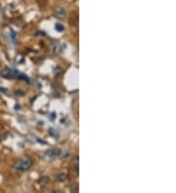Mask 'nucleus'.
<instances>
[{"label":"nucleus","instance_id":"f257e3e1","mask_svg":"<svg viewBox=\"0 0 176 193\" xmlns=\"http://www.w3.org/2000/svg\"><path fill=\"white\" fill-rule=\"evenodd\" d=\"M1 76L4 78H7V79L20 78V79H24V80L29 81V79L26 75L21 74L20 72H18V71L14 70V69H11V68H8V67H5L3 70L1 71Z\"/></svg>","mask_w":176,"mask_h":193},{"label":"nucleus","instance_id":"f03ea898","mask_svg":"<svg viewBox=\"0 0 176 193\" xmlns=\"http://www.w3.org/2000/svg\"><path fill=\"white\" fill-rule=\"evenodd\" d=\"M31 165H33V161L29 159V158H24V159L20 160L19 162L17 163L16 168L17 170H20V171H26V170H29V168L31 167Z\"/></svg>","mask_w":176,"mask_h":193},{"label":"nucleus","instance_id":"7ed1b4c3","mask_svg":"<svg viewBox=\"0 0 176 193\" xmlns=\"http://www.w3.org/2000/svg\"><path fill=\"white\" fill-rule=\"evenodd\" d=\"M46 154L48 155L49 157H53V158L59 157V156H61V154H62V150H61V148H59V147H52L47 151Z\"/></svg>","mask_w":176,"mask_h":193},{"label":"nucleus","instance_id":"20e7f679","mask_svg":"<svg viewBox=\"0 0 176 193\" xmlns=\"http://www.w3.org/2000/svg\"><path fill=\"white\" fill-rule=\"evenodd\" d=\"M54 16H55L57 19H64L66 18L67 16V12L66 10L63 8H57L54 10Z\"/></svg>","mask_w":176,"mask_h":193},{"label":"nucleus","instance_id":"39448f33","mask_svg":"<svg viewBox=\"0 0 176 193\" xmlns=\"http://www.w3.org/2000/svg\"><path fill=\"white\" fill-rule=\"evenodd\" d=\"M38 182H39V184H40L41 186H46V185L48 184L49 182H50V180H49V177H42L39 179Z\"/></svg>","mask_w":176,"mask_h":193},{"label":"nucleus","instance_id":"423d86ee","mask_svg":"<svg viewBox=\"0 0 176 193\" xmlns=\"http://www.w3.org/2000/svg\"><path fill=\"white\" fill-rule=\"evenodd\" d=\"M56 180H58V182H65V180H67V175H65V174H59V175H57Z\"/></svg>","mask_w":176,"mask_h":193},{"label":"nucleus","instance_id":"0eeeda50","mask_svg":"<svg viewBox=\"0 0 176 193\" xmlns=\"http://www.w3.org/2000/svg\"><path fill=\"white\" fill-rule=\"evenodd\" d=\"M55 28H56V30H58V31H60V32H62L64 30V26H62V24H57L56 26H55Z\"/></svg>","mask_w":176,"mask_h":193},{"label":"nucleus","instance_id":"6e6552de","mask_svg":"<svg viewBox=\"0 0 176 193\" xmlns=\"http://www.w3.org/2000/svg\"><path fill=\"white\" fill-rule=\"evenodd\" d=\"M2 140H3V136H2L1 134H0V142H1Z\"/></svg>","mask_w":176,"mask_h":193}]
</instances>
